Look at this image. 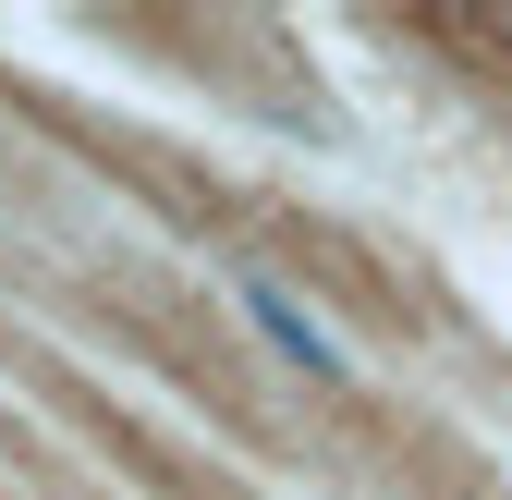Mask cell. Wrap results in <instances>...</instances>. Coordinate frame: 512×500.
I'll list each match as a JSON object with an SVG mask.
<instances>
[{
  "mask_svg": "<svg viewBox=\"0 0 512 500\" xmlns=\"http://www.w3.org/2000/svg\"><path fill=\"white\" fill-rule=\"evenodd\" d=\"M232 305H244V330L269 342L281 366H305V379H354V342H342L330 318H317V305H305L293 281H269V269H244V281H232Z\"/></svg>",
  "mask_w": 512,
  "mask_h": 500,
  "instance_id": "6da1fadb",
  "label": "cell"
}]
</instances>
